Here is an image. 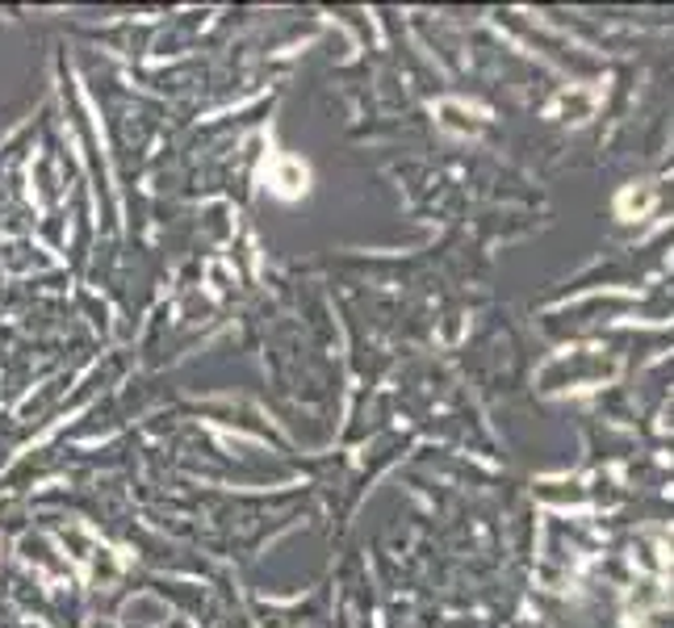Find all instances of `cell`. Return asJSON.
<instances>
[{"instance_id":"6da1fadb","label":"cell","mask_w":674,"mask_h":628,"mask_svg":"<svg viewBox=\"0 0 674 628\" xmlns=\"http://www.w3.org/2000/svg\"><path fill=\"white\" fill-rule=\"evenodd\" d=\"M653 202H658L653 185H625L620 193H616V214H620L625 222H637V218H646V214H650Z\"/></svg>"}]
</instances>
